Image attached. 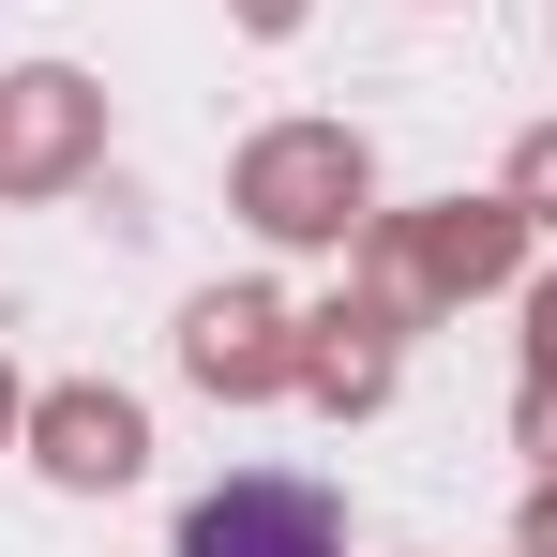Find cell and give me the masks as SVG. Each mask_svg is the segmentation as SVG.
Returning a JSON list of instances; mask_svg holds the SVG:
<instances>
[{"label": "cell", "mask_w": 557, "mask_h": 557, "mask_svg": "<svg viewBox=\"0 0 557 557\" xmlns=\"http://www.w3.org/2000/svg\"><path fill=\"white\" fill-rule=\"evenodd\" d=\"M182 557H347V512L317 482H286V467H242V482H211L182 512Z\"/></svg>", "instance_id": "1"}]
</instances>
